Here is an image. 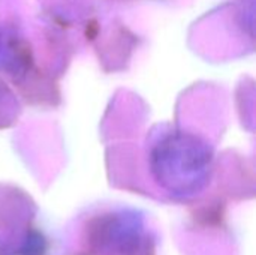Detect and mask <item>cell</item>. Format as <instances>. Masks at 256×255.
Segmentation results:
<instances>
[{
  "label": "cell",
  "instance_id": "obj_1",
  "mask_svg": "<svg viewBox=\"0 0 256 255\" xmlns=\"http://www.w3.org/2000/svg\"><path fill=\"white\" fill-rule=\"evenodd\" d=\"M150 140V171L165 192L188 200L207 188L213 174L214 153L206 138L186 129L164 126Z\"/></svg>",
  "mask_w": 256,
  "mask_h": 255
},
{
  "label": "cell",
  "instance_id": "obj_3",
  "mask_svg": "<svg viewBox=\"0 0 256 255\" xmlns=\"http://www.w3.org/2000/svg\"><path fill=\"white\" fill-rule=\"evenodd\" d=\"M42 239L38 237V234H34L33 237L27 239V245L24 246L26 255H39L42 252Z\"/></svg>",
  "mask_w": 256,
  "mask_h": 255
},
{
  "label": "cell",
  "instance_id": "obj_4",
  "mask_svg": "<svg viewBox=\"0 0 256 255\" xmlns=\"http://www.w3.org/2000/svg\"><path fill=\"white\" fill-rule=\"evenodd\" d=\"M0 255H4V249H3V245H2V242H0Z\"/></svg>",
  "mask_w": 256,
  "mask_h": 255
},
{
  "label": "cell",
  "instance_id": "obj_2",
  "mask_svg": "<svg viewBox=\"0 0 256 255\" xmlns=\"http://www.w3.org/2000/svg\"><path fill=\"white\" fill-rule=\"evenodd\" d=\"M90 245L99 255H146L148 234L138 213L114 212L92 222Z\"/></svg>",
  "mask_w": 256,
  "mask_h": 255
}]
</instances>
